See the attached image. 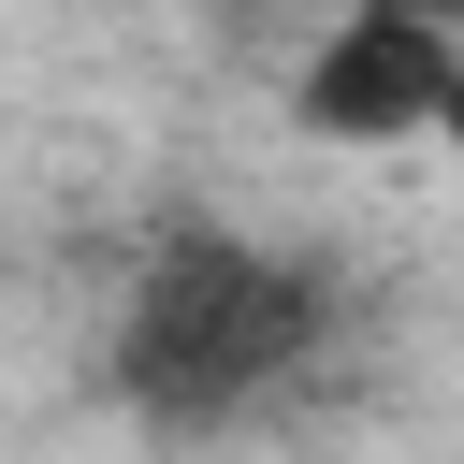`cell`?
<instances>
[{
  "label": "cell",
  "instance_id": "1",
  "mask_svg": "<svg viewBox=\"0 0 464 464\" xmlns=\"http://www.w3.org/2000/svg\"><path fill=\"white\" fill-rule=\"evenodd\" d=\"M319 362V276L246 232H160L116 290V392L174 435L261 420Z\"/></svg>",
  "mask_w": 464,
  "mask_h": 464
},
{
  "label": "cell",
  "instance_id": "2",
  "mask_svg": "<svg viewBox=\"0 0 464 464\" xmlns=\"http://www.w3.org/2000/svg\"><path fill=\"white\" fill-rule=\"evenodd\" d=\"M464 58V0H319V44L290 58V116L319 145H435Z\"/></svg>",
  "mask_w": 464,
  "mask_h": 464
},
{
  "label": "cell",
  "instance_id": "3",
  "mask_svg": "<svg viewBox=\"0 0 464 464\" xmlns=\"http://www.w3.org/2000/svg\"><path fill=\"white\" fill-rule=\"evenodd\" d=\"M435 145L464 160V58H450V102H435Z\"/></svg>",
  "mask_w": 464,
  "mask_h": 464
}]
</instances>
